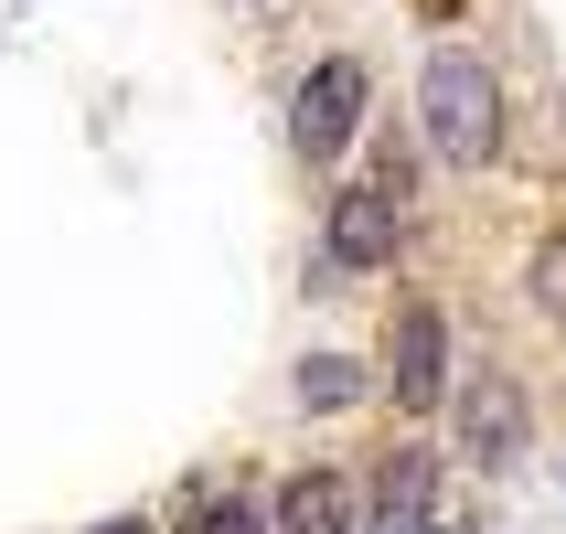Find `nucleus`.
<instances>
[{"label": "nucleus", "mask_w": 566, "mask_h": 534, "mask_svg": "<svg viewBox=\"0 0 566 534\" xmlns=\"http://www.w3.org/2000/svg\"><path fill=\"white\" fill-rule=\"evenodd\" d=\"M364 524V481L353 471H289L279 503H268V534H353Z\"/></svg>", "instance_id": "obj_6"}, {"label": "nucleus", "mask_w": 566, "mask_h": 534, "mask_svg": "<svg viewBox=\"0 0 566 534\" xmlns=\"http://www.w3.org/2000/svg\"><path fill=\"white\" fill-rule=\"evenodd\" d=\"M182 534H268V503H247V492L203 481V492H182Z\"/></svg>", "instance_id": "obj_9"}, {"label": "nucleus", "mask_w": 566, "mask_h": 534, "mask_svg": "<svg viewBox=\"0 0 566 534\" xmlns=\"http://www.w3.org/2000/svg\"><path fill=\"white\" fill-rule=\"evenodd\" d=\"M96 534H150V513H107V524H96Z\"/></svg>", "instance_id": "obj_11"}, {"label": "nucleus", "mask_w": 566, "mask_h": 534, "mask_svg": "<svg viewBox=\"0 0 566 534\" xmlns=\"http://www.w3.org/2000/svg\"><path fill=\"white\" fill-rule=\"evenodd\" d=\"M449 439L471 471H513L524 449H535V396L503 375V364H471V375L449 385Z\"/></svg>", "instance_id": "obj_3"}, {"label": "nucleus", "mask_w": 566, "mask_h": 534, "mask_svg": "<svg viewBox=\"0 0 566 534\" xmlns=\"http://www.w3.org/2000/svg\"><path fill=\"white\" fill-rule=\"evenodd\" d=\"M524 289H535V311L566 321V224H545V235H535V268H524Z\"/></svg>", "instance_id": "obj_10"}, {"label": "nucleus", "mask_w": 566, "mask_h": 534, "mask_svg": "<svg viewBox=\"0 0 566 534\" xmlns=\"http://www.w3.org/2000/svg\"><path fill=\"white\" fill-rule=\"evenodd\" d=\"M428 492H439V460H428V449H396L375 471V492H364V513H428ZM428 524H439V513H428Z\"/></svg>", "instance_id": "obj_8"}, {"label": "nucleus", "mask_w": 566, "mask_h": 534, "mask_svg": "<svg viewBox=\"0 0 566 534\" xmlns=\"http://www.w3.org/2000/svg\"><path fill=\"white\" fill-rule=\"evenodd\" d=\"M364 107H375V64L364 54H321L300 86H289V150L311 160V171H332V160L364 139Z\"/></svg>", "instance_id": "obj_2"}, {"label": "nucleus", "mask_w": 566, "mask_h": 534, "mask_svg": "<svg viewBox=\"0 0 566 534\" xmlns=\"http://www.w3.org/2000/svg\"><path fill=\"white\" fill-rule=\"evenodd\" d=\"M385 396L407 417L449 407V311L439 300H396V332H385Z\"/></svg>", "instance_id": "obj_5"}, {"label": "nucleus", "mask_w": 566, "mask_h": 534, "mask_svg": "<svg viewBox=\"0 0 566 534\" xmlns=\"http://www.w3.org/2000/svg\"><path fill=\"white\" fill-rule=\"evenodd\" d=\"M407 247V192L396 182H343L332 214H321V268L332 279H385Z\"/></svg>", "instance_id": "obj_4"}, {"label": "nucleus", "mask_w": 566, "mask_h": 534, "mask_svg": "<svg viewBox=\"0 0 566 534\" xmlns=\"http://www.w3.org/2000/svg\"><path fill=\"white\" fill-rule=\"evenodd\" d=\"M417 139H428L449 171L503 160V86H492V64H481L471 43H439V54L417 64Z\"/></svg>", "instance_id": "obj_1"}, {"label": "nucleus", "mask_w": 566, "mask_h": 534, "mask_svg": "<svg viewBox=\"0 0 566 534\" xmlns=\"http://www.w3.org/2000/svg\"><path fill=\"white\" fill-rule=\"evenodd\" d=\"M364 353H311V364H300V407L311 417H343V407H364Z\"/></svg>", "instance_id": "obj_7"}]
</instances>
